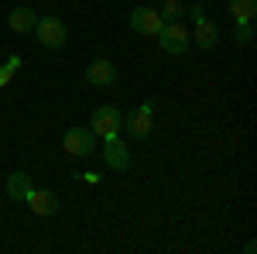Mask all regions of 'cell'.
I'll list each match as a JSON object with an SVG mask.
<instances>
[{
  "label": "cell",
  "mask_w": 257,
  "mask_h": 254,
  "mask_svg": "<svg viewBox=\"0 0 257 254\" xmlns=\"http://www.w3.org/2000/svg\"><path fill=\"white\" fill-rule=\"evenodd\" d=\"M89 131L99 137V141H110V137H120L123 131V114H120V107H96L93 110V117H89Z\"/></svg>",
  "instance_id": "cell-1"
},
{
  "label": "cell",
  "mask_w": 257,
  "mask_h": 254,
  "mask_svg": "<svg viewBox=\"0 0 257 254\" xmlns=\"http://www.w3.org/2000/svg\"><path fill=\"white\" fill-rule=\"evenodd\" d=\"M155 38L161 41V48H165L168 55H182V52H189V45H192L189 31L182 28V21H168V24H161V31L155 35Z\"/></svg>",
  "instance_id": "cell-2"
},
{
  "label": "cell",
  "mask_w": 257,
  "mask_h": 254,
  "mask_svg": "<svg viewBox=\"0 0 257 254\" xmlns=\"http://www.w3.org/2000/svg\"><path fill=\"white\" fill-rule=\"evenodd\" d=\"M96 141H99V137L93 134L89 127H69L65 137H62V148H65L72 158H86V155L96 151Z\"/></svg>",
  "instance_id": "cell-3"
},
{
  "label": "cell",
  "mask_w": 257,
  "mask_h": 254,
  "mask_svg": "<svg viewBox=\"0 0 257 254\" xmlns=\"http://www.w3.org/2000/svg\"><path fill=\"white\" fill-rule=\"evenodd\" d=\"M155 103L148 100V103H141L138 110H131L127 117H123V127H127V134L134 137V141H144V137L151 134V127H155Z\"/></svg>",
  "instance_id": "cell-4"
},
{
  "label": "cell",
  "mask_w": 257,
  "mask_h": 254,
  "mask_svg": "<svg viewBox=\"0 0 257 254\" xmlns=\"http://www.w3.org/2000/svg\"><path fill=\"white\" fill-rule=\"evenodd\" d=\"M35 35H38V41L45 48H62L65 38H69V28L59 18H38L35 21Z\"/></svg>",
  "instance_id": "cell-5"
},
{
  "label": "cell",
  "mask_w": 257,
  "mask_h": 254,
  "mask_svg": "<svg viewBox=\"0 0 257 254\" xmlns=\"http://www.w3.org/2000/svg\"><path fill=\"white\" fill-rule=\"evenodd\" d=\"M161 14L155 11V7H134L131 11V28L138 31V35H158L161 31Z\"/></svg>",
  "instance_id": "cell-6"
},
{
  "label": "cell",
  "mask_w": 257,
  "mask_h": 254,
  "mask_svg": "<svg viewBox=\"0 0 257 254\" xmlns=\"http://www.w3.org/2000/svg\"><path fill=\"white\" fill-rule=\"evenodd\" d=\"M24 203L31 206V213H38V216H55L59 213V193H52V189H31Z\"/></svg>",
  "instance_id": "cell-7"
},
{
  "label": "cell",
  "mask_w": 257,
  "mask_h": 254,
  "mask_svg": "<svg viewBox=\"0 0 257 254\" xmlns=\"http://www.w3.org/2000/svg\"><path fill=\"white\" fill-rule=\"evenodd\" d=\"M113 79H117V65L110 59H96L86 65V82L89 86H113Z\"/></svg>",
  "instance_id": "cell-8"
},
{
  "label": "cell",
  "mask_w": 257,
  "mask_h": 254,
  "mask_svg": "<svg viewBox=\"0 0 257 254\" xmlns=\"http://www.w3.org/2000/svg\"><path fill=\"white\" fill-rule=\"evenodd\" d=\"M103 161L110 165V168H131V151H127V144L120 141V137H110L106 141V148H103Z\"/></svg>",
  "instance_id": "cell-9"
},
{
  "label": "cell",
  "mask_w": 257,
  "mask_h": 254,
  "mask_svg": "<svg viewBox=\"0 0 257 254\" xmlns=\"http://www.w3.org/2000/svg\"><path fill=\"white\" fill-rule=\"evenodd\" d=\"M35 21H38V14H35L31 7H14V11L7 14V24H11V31H18V35H28V31H35Z\"/></svg>",
  "instance_id": "cell-10"
},
{
  "label": "cell",
  "mask_w": 257,
  "mask_h": 254,
  "mask_svg": "<svg viewBox=\"0 0 257 254\" xmlns=\"http://www.w3.org/2000/svg\"><path fill=\"white\" fill-rule=\"evenodd\" d=\"M31 189H35V186H31V176H28V172H11V176H7V196H11L14 203H24Z\"/></svg>",
  "instance_id": "cell-11"
},
{
  "label": "cell",
  "mask_w": 257,
  "mask_h": 254,
  "mask_svg": "<svg viewBox=\"0 0 257 254\" xmlns=\"http://www.w3.org/2000/svg\"><path fill=\"white\" fill-rule=\"evenodd\" d=\"M189 38H192V45H199V48H213V45H216V38H219V28L209 18H202Z\"/></svg>",
  "instance_id": "cell-12"
},
{
  "label": "cell",
  "mask_w": 257,
  "mask_h": 254,
  "mask_svg": "<svg viewBox=\"0 0 257 254\" xmlns=\"http://www.w3.org/2000/svg\"><path fill=\"white\" fill-rule=\"evenodd\" d=\"M230 14H233V24L237 21H254L257 0H230Z\"/></svg>",
  "instance_id": "cell-13"
},
{
  "label": "cell",
  "mask_w": 257,
  "mask_h": 254,
  "mask_svg": "<svg viewBox=\"0 0 257 254\" xmlns=\"http://www.w3.org/2000/svg\"><path fill=\"white\" fill-rule=\"evenodd\" d=\"M18 69H21V59H18V55H11V59H7L4 65H0V86H7V79L14 76Z\"/></svg>",
  "instance_id": "cell-14"
},
{
  "label": "cell",
  "mask_w": 257,
  "mask_h": 254,
  "mask_svg": "<svg viewBox=\"0 0 257 254\" xmlns=\"http://www.w3.org/2000/svg\"><path fill=\"white\" fill-rule=\"evenodd\" d=\"M237 41L240 45H250L254 41V21H237Z\"/></svg>",
  "instance_id": "cell-15"
},
{
  "label": "cell",
  "mask_w": 257,
  "mask_h": 254,
  "mask_svg": "<svg viewBox=\"0 0 257 254\" xmlns=\"http://www.w3.org/2000/svg\"><path fill=\"white\" fill-rule=\"evenodd\" d=\"M158 14H161V21H165V24H168V21H178V18H182V4H178V0H168Z\"/></svg>",
  "instance_id": "cell-16"
},
{
  "label": "cell",
  "mask_w": 257,
  "mask_h": 254,
  "mask_svg": "<svg viewBox=\"0 0 257 254\" xmlns=\"http://www.w3.org/2000/svg\"><path fill=\"white\" fill-rule=\"evenodd\" d=\"M189 18H192V21H196V24H199V21L206 18V11H202V7H199V4H196V7H189Z\"/></svg>",
  "instance_id": "cell-17"
}]
</instances>
